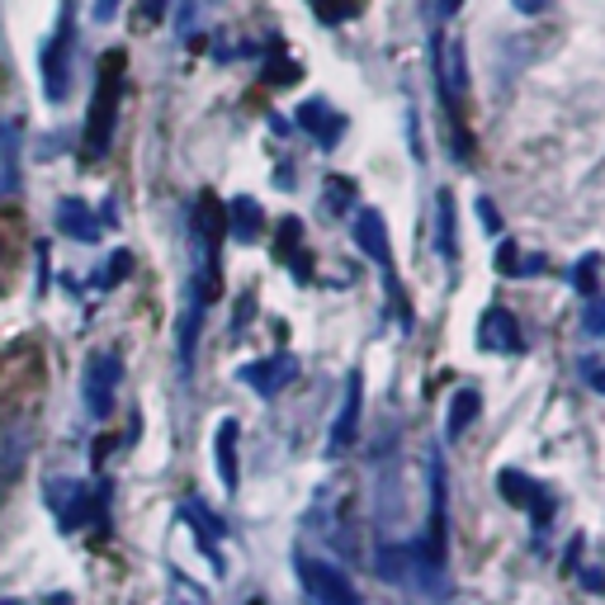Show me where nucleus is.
<instances>
[{"label": "nucleus", "instance_id": "f257e3e1", "mask_svg": "<svg viewBox=\"0 0 605 605\" xmlns=\"http://www.w3.org/2000/svg\"><path fill=\"white\" fill-rule=\"evenodd\" d=\"M373 568H379L383 582L407 586L416 596H450V578H444V564L426 544H383L373 554Z\"/></svg>", "mask_w": 605, "mask_h": 605}, {"label": "nucleus", "instance_id": "f03ea898", "mask_svg": "<svg viewBox=\"0 0 605 605\" xmlns=\"http://www.w3.org/2000/svg\"><path fill=\"white\" fill-rule=\"evenodd\" d=\"M119 105H123V52H105L95 71V95H91V114H85V156L99 162L114 142V123H119Z\"/></svg>", "mask_w": 605, "mask_h": 605}, {"label": "nucleus", "instance_id": "7ed1b4c3", "mask_svg": "<svg viewBox=\"0 0 605 605\" xmlns=\"http://www.w3.org/2000/svg\"><path fill=\"white\" fill-rule=\"evenodd\" d=\"M76 0H62V24L52 28L48 48H43V95L48 105H62L71 91V48H76Z\"/></svg>", "mask_w": 605, "mask_h": 605}, {"label": "nucleus", "instance_id": "20e7f679", "mask_svg": "<svg viewBox=\"0 0 605 605\" xmlns=\"http://www.w3.org/2000/svg\"><path fill=\"white\" fill-rule=\"evenodd\" d=\"M355 241H359V251H365L369 261L383 270V280H388V298H393V308H398V317H402V327H412L407 298H402L398 275H393V247H388V223H383V213H379V209H359V213H355Z\"/></svg>", "mask_w": 605, "mask_h": 605}, {"label": "nucleus", "instance_id": "39448f33", "mask_svg": "<svg viewBox=\"0 0 605 605\" xmlns=\"http://www.w3.org/2000/svg\"><path fill=\"white\" fill-rule=\"evenodd\" d=\"M298 586H302V596H308L312 605H365L355 592V582L345 578L341 568H331L322 564V558H308V554H298Z\"/></svg>", "mask_w": 605, "mask_h": 605}, {"label": "nucleus", "instance_id": "423d86ee", "mask_svg": "<svg viewBox=\"0 0 605 605\" xmlns=\"http://www.w3.org/2000/svg\"><path fill=\"white\" fill-rule=\"evenodd\" d=\"M497 487H501V497H507L511 507H521V511L535 515V530H539V535L549 530L554 511H558V501L549 497V487L535 483V478H530V473H521V468H501V473H497Z\"/></svg>", "mask_w": 605, "mask_h": 605}, {"label": "nucleus", "instance_id": "0eeeda50", "mask_svg": "<svg viewBox=\"0 0 605 605\" xmlns=\"http://www.w3.org/2000/svg\"><path fill=\"white\" fill-rule=\"evenodd\" d=\"M119 379H123V359L119 355H114V351L91 355V365H85V407H91L95 422H105V416L114 412Z\"/></svg>", "mask_w": 605, "mask_h": 605}, {"label": "nucleus", "instance_id": "6e6552de", "mask_svg": "<svg viewBox=\"0 0 605 605\" xmlns=\"http://www.w3.org/2000/svg\"><path fill=\"white\" fill-rule=\"evenodd\" d=\"M241 383H251L261 398H275L284 393L294 379H298V359L294 355H270V359H256V365H241L237 369Z\"/></svg>", "mask_w": 605, "mask_h": 605}, {"label": "nucleus", "instance_id": "1a4fd4ad", "mask_svg": "<svg viewBox=\"0 0 605 605\" xmlns=\"http://www.w3.org/2000/svg\"><path fill=\"white\" fill-rule=\"evenodd\" d=\"M483 351H497V355H521L525 351V336H521V322L501 308V302H493V308L483 312Z\"/></svg>", "mask_w": 605, "mask_h": 605}, {"label": "nucleus", "instance_id": "9d476101", "mask_svg": "<svg viewBox=\"0 0 605 605\" xmlns=\"http://www.w3.org/2000/svg\"><path fill=\"white\" fill-rule=\"evenodd\" d=\"M359 402H365V383H359V373L345 379V402L336 412V422H331V440H327V454H341L355 444V430H359Z\"/></svg>", "mask_w": 605, "mask_h": 605}, {"label": "nucleus", "instance_id": "9b49d317", "mask_svg": "<svg viewBox=\"0 0 605 605\" xmlns=\"http://www.w3.org/2000/svg\"><path fill=\"white\" fill-rule=\"evenodd\" d=\"M298 128L317 142V147L331 152L341 142V133H345V119L327 105V99H308V105H298Z\"/></svg>", "mask_w": 605, "mask_h": 605}, {"label": "nucleus", "instance_id": "f8f14e48", "mask_svg": "<svg viewBox=\"0 0 605 605\" xmlns=\"http://www.w3.org/2000/svg\"><path fill=\"white\" fill-rule=\"evenodd\" d=\"M444 501H450V493H444V464L440 454H430V535H426V549L444 564Z\"/></svg>", "mask_w": 605, "mask_h": 605}, {"label": "nucleus", "instance_id": "ddd939ff", "mask_svg": "<svg viewBox=\"0 0 605 605\" xmlns=\"http://www.w3.org/2000/svg\"><path fill=\"white\" fill-rule=\"evenodd\" d=\"M227 233H233L237 241H256L265 233V213H261V204H256L251 194H237V199H227Z\"/></svg>", "mask_w": 605, "mask_h": 605}, {"label": "nucleus", "instance_id": "4468645a", "mask_svg": "<svg viewBox=\"0 0 605 605\" xmlns=\"http://www.w3.org/2000/svg\"><path fill=\"white\" fill-rule=\"evenodd\" d=\"M57 227H62L67 237H76V241H95L99 237V218L91 213L85 199H62V204H57Z\"/></svg>", "mask_w": 605, "mask_h": 605}, {"label": "nucleus", "instance_id": "2eb2a0df", "mask_svg": "<svg viewBox=\"0 0 605 605\" xmlns=\"http://www.w3.org/2000/svg\"><path fill=\"white\" fill-rule=\"evenodd\" d=\"M478 412H483V393L478 388H454V398H450V412H444V436H464V430L478 422Z\"/></svg>", "mask_w": 605, "mask_h": 605}, {"label": "nucleus", "instance_id": "dca6fc26", "mask_svg": "<svg viewBox=\"0 0 605 605\" xmlns=\"http://www.w3.org/2000/svg\"><path fill=\"white\" fill-rule=\"evenodd\" d=\"M459 213H454V190H440L436 199V241H440V256H444V265H454L459 261Z\"/></svg>", "mask_w": 605, "mask_h": 605}, {"label": "nucleus", "instance_id": "f3484780", "mask_svg": "<svg viewBox=\"0 0 605 605\" xmlns=\"http://www.w3.org/2000/svg\"><path fill=\"white\" fill-rule=\"evenodd\" d=\"M14 185H20V133L10 119H0V199H10Z\"/></svg>", "mask_w": 605, "mask_h": 605}, {"label": "nucleus", "instance_id": "a211bd4d", "mask_svg": "<svg viewBox=\"0 0 605 605\" xmlns=\"http://www.w3.org/2000/svg\"><path fill=\"white\" fill-rule=\"evenodd\" d=\"M48 493H52V511H62V525L76 530V525L85 521V501H81L85 487H81V483H52Z\"/></svg>", "mask_w": 605, "mask_h": 605}, {"label": "nucleus", "instance_id": "6ab92c4d", "mask_svg": "<svg viewBox=\"0 0 605 605\" xmlns=\"http://www.w3.org/2000/svg\"><path fill=\"white\" fill-rule=\"evenodd\" d=\"M237 436H241V426L227 416V422L218 426V478H223L227 493L237 487Z\"/></svg>", "mask_w": 605, "mask_h": 605}, {"label": "nucleus", "instance_id": "aec40b11", "mask_svg": "<svg viewBox=\"0 0 605 605\" xmlns=\"http://www.w3.org/2000/svg\"><path fill=\"white\" fill-rule=\"evenodd\" d=\"M497 270H501V275H539V270H544V256H521V247H515L511 237H501V247H497Z\"/></svg>", "mask_w": 605, "mask_h": 605}, {"label": "nucleus", "instance_id": "412c9836", "mask_svg": "<svg viewBox=\"0 0 605 605\" xmlns=\"http://www.w3.org/2000/svg\"><path fill=\"white\" fill-rule=\"evenodd\" d=\"M596 275H601V256L586 251L582 261L572 265V289H578L582 298H592V294H596Z\"/></svg>", "mask_w": 605, "mask_h": 605}, {"label": "nucleus", "instance_id": "4be33fe9", "mask_svg": "<svg viewBox=\"0 0 605 605\" xmlns=\"http://www.w3.org/2000/svg\"><path fill=\"white\" fill-rule=\"evenodd\" d=\"M308 5H312V14L322 24H341V20H351V14H355L351 0H308Z\"/></svg>", "mask_w": 605, "mask_h": 605}, {"label": "nucleus", "instance_id": "5701e85b", "mask_svg": "<svg viewBox=\"0 0 605 605\" xmlns=\"http://www.w3.org/2000/svg\"><path fill=\"white\" fill-rule=\"evenodd\" d=\"M351 204H355V180L331 176L327 180V209H351Z\"/></svg>", "mask_w": 605, "mask_h": 605}, {"label": "nucleus", "instance_id": "b1692460", "mask_svg": "<svg viewBox=\"0 0 605 605\" xmlns=\"http://www.w3.org/2000/svg\"><path fill=\"white\" fill-rule=\"evenodd\" d=\"M204 10H209V0H180V5H176V28L185 38L194 34V24H199V14H204Z\"/></svg>", "mask_w": 605, "mask_h": 605}, {"label": "nucleus", "instance_id": "393cba45", "mask_svg": "<svg viewBox=\"0 0 605 605\" xmlns=\"http://www.w3.org/2000/svg\"><path fill=\"white\" fill-rule=\"evenodd\" d=\"M582 327H586V331H592V336H605V298H601V294H592V298H586Z\"/></svg>", "mask_w": 605, "mask_h": 605}, {"label": "nucleus", "instance_id": "a878e982", "mask_svg": "<svg viewBox=\"0 0 605 605\" xmlns=\"http://www.w3.org/2000/svg\"><path fill=\"white\" fill-rule=\"evenodd\" d=\"M478 218L487 223V237H501V213L493 209V199H478Z\"/></svg>", "mask_w": 605, "mask_h": 605}, {"label": "nucleus", "instance_id": "bb28decb", "mask_svg": "<svg viewBox=\"0 0 605 605\" xmlns=\"http://www.w3.org/2000/svg\"><path fill=\"white\" fill-rule=\"evenodd\" d=\"M166 10H170V0H142V20H147V24L166 20Z\"/></svg>", "mask_w": 605, "mask_h": 605}, {"label": "nucleus", "instance_id": "cd10ccee", "mask_svg": "<svg viewBox=\"0 0 605 605\" xmlns=\"http://www.w3.org/2000/svg\"><path fill=\"white\" fill-rule=\"evenodd\" d=\"M123 0H95V24H109L114 14H119Z\"/></svg>", "mask_w": 605, "mask_h": 605}, {"label": "nucleus", "instance_id": "c85d7f7f", "mask_svg": "<svg viewBox=\"0 0 605 605\" xmlns=\"http://www.w3.org/2000/svg\"><path fill=\"white\" fill-rule=\"evenodd\" d=\"M578 578H582V586H586V592H596V596L605 592V578H601V568H582Z\"/></svg>", "mask_w": 605, "mask_h": 605}, {"label": "nucleus", "instance_id": "c756f323", "mask_svg": "<svg viewBox=\"0 0 605 605\" xmlns=\"http://www.w3.org/2000/svg\"><path fill=\"white\" fill-rule=\"evenodd\" d=\"M511 5L521 10V14H544V10L554 5V0H511Z\"/></svg>", "mask_w": 605, "mask_h": 605}, {"label": "nucleus", "instance_id": "7c9ffc66", "mask_svg": "<svg viewBox=\"0 0 605 605\" xmlns=\"http://www.w3.org/2000/svg\"><path fill=\"white\" fill-rule=\"evenodd\" d=\"M592 388H596V393H605V365L592 369Z\"/></svg>", "mask_w": 605, "mask_h": 605}, {"label": "nucleus", "instance_id": "2f4dec72", "mask_svg": "<svg viewBox=\"0 0 605 605\" xmlns=\"http://www.w3.org/2000/svg\"><path fill=\"white\" fill-rule=\"evenodd\" d=\"M454 10H464V0H440V14H454Z\"/></svg>", "mask_w": 605, "mask_h": 605}]
</instances>
